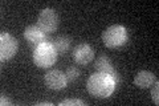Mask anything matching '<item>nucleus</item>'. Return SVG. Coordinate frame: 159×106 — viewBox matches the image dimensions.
Returning a JSON list of instances; mask_svg holds the SVG:
<instances>
[{
  "instance_id": "7ed1b4c3",
  "label": "nucleus",
  "mask_w": 159,
  "mask_h": 106,
  "mask_svg": "<svg viewBox=\"0 0 159 106\" xmlns=\"http://www.w3.org/2000/svg\"><path fill=\"white\" fill-rule=\"evenodd\" d=\"M102 41L105 44V47L116 49L121 48L122 45H125L127 41V31L123 25H111V27L106 28L102 33Z\"/></svg>"
},
{
  "instance_id": "20e7f679",
  "label": "nucleus",
  "mask_w": 159,
  "mask_h": 106,
  "mask_svg": "<svg viewBox=\"0 0 159 106\" xmlns=\"http://www.w3.org/2000/svg\"><path fill=\"white\" fill-rule=\"evenodd\" d=\"M37 25L45 35L54 32L58 27V15L52 8H44L39 13Z\"/></svg>"
},
{
  "instance_id": "2eb2a0df",
  "label": "nucleus",
  "mask_w": 159,
  "mask_h": 106,
  "mask_svg": "<svg viewBox=\"0 0 159 106\" xmlns=\"http://www.w3.org/2000/svg\"><path fill=\"white\" fill-rule=\"evenodd\" d=\"M0 105L4 106V105H12L11 102V99H8L6 95H2V98H0Z\"/></svg>"
},
{
  "instance_id": "9b49d317",
  "label": "nucleus",
  "mask_w": 159,
  "mask_h": 106,
  "mask_svg": "<svg viewBox=\"0 0 159 106\" xmlns=\"http://www.w3.org/2000/svg\"><path fill=\"white\" fill-rule=\"evenodd\" d=\"M49 43L54 47V49L57 50V53L62 54L69 49L72 40H70V37H68V36H58V37H54L53 40H51Z\"/></svg>"
},
{
  "instance_id": "dca6fc26",
  "label": "nucleus",
  "mask_w": 159,
  "mask_h": 106,
  "mask_svg": "<svg viewBox=\"0 0 159 106\" xmlns=\"http://www.w3.org/2000/svg\"><path fill=\"white\" fill-rule=\"evenodd\" d=\"M37 105H44V106H52L53 104H52V102H40V104H37Z\"/></svg>"
},
{
  "instance_id": "1a4fd4ad",
  "label": "nucleus",
  "mask_w": 159,
  "mask_h": 106,
  "mask_svg": "<svg viewBox=\"0 0 159 106\" xmlns=\"http://www.w3.org/2000/svg\"><path fill=\"white\" fill-rule=\"evenodd\" d=\"M94 68H96L97 72H103V73L110 74L111 77L116 80V82H119V76L117 73V70L113 68L110 58L107 56H99L96 60V62H94Z\"/></svg>"
},
{
  "instance_id": "39448f33",
  "label": "nucleus",
  "mask_w": 159,
  "mask_h": 106,
  "mask_svg": "<svg viewBox=\"0 0 159 106\" xmlns=\"http://www.w3.org/2000/svg\"><path fill=\"white\" fill-rule=\"evenodd\" d=\"M17 49H19L17 40L12 35L7 32H2V35H0V60L3 62L11 60L17 53Z\"/></svg>"
},
{
  "instance_id": "f257e3e1",
  "label": "nucleus",
  "mask_w": 159,
  "mask_h": 106,
  "mask_svg": "<svg viewBox=\"0 0 159 106\" xmlns=\"http://www.w3.org/2000/svg\"><path fill=\"white\" fill-rule=\"evenodd\" d=\"M116 80L110 74L103 72H96L88 78L86 89L94 98H107L116 90Z\"/></svg>"
},
{
  "instance_id": "4468645a",
  "label": "nucleus",
  "mask_w": 159,
  "mask_h": 106,
  "mask_svg": "<svg viewBox=\"0 0 159 106\" xmlns=\"http://www.w3.org/2000/svg\"><path fill=\"white\" fill-rule=\"evenodd\" d=\"M66 105H81L85 106V101L82 99H64L62 102H60V106H66Z\"/></svg>"
},
{
  "instance_id": "423d86ee",
  "label": "nucleus",
  "mask_w": 159,
  "mask_h": 106,
  "mask_svg": "<svg viewBox=\"0 0 159 106\" xmlns=\"http://www.w3.org/2000/svg\"><path fill=\"white\" fill-rule=\"evenodd\" d=\"M24 37H25L27 43L29 44V47L32 49L37 48L43 43L48 41L47 35L39 28V25H28L25 28V31H24Z\"/></svg>"
},
{
  "instance_id": "f03ea898",
  "label": "nucleus",
  "mask_w": 159,
  "mask_h": 106,
  "mask_svg": "<svg viewBox=\"0 0 159 106\" xmlns=\"http://www.w3.org/2000/svg\"><path fill=\"white\" fill-rule=\"evenodd\" d=\"M57 50L51 43H43L33 49V61L39 68H51L56 64Z\"/></svg>"
},
{
  "instance_id": "0eeeda50",
  "label": "nucleus",
  "mask_w": 159,
  "mask_h": 106,
  "mask_svg": "<svg viewBox=\"0 0 159 106\" xmlns=\"http://www.w3.org/2000/svg\"><path fill=\"white\" fill-rule=\"evenodd\" d=\"M73 58L80 65H88L93 61L94 50L89 44H85V43L78 44L73 49Z\"/></svg>"
},
{
  "instance_id": "ddd939ff",
  "label": "nucleus",
  "mask_w": 159,
  "mask_h": 106,
  "mask_svg": "<svg viewBox=\"0 0 159 106\" xmlns=\"http://www.w3.org/2000/svg\"><path fill=\"white\" fill-rule=\"evenodd\" d=\"M152 85H154V88L151 89V97H152L154 104L159 105V82H158V80Z\"/></svg>"
},
{
  "instance_id": "9d476101",
  "label": "nucleus",
  "mask_w": 159,
  "mask_h": 106,
  "mask_svg": "<svg viewBox=\"0 0 159 106\" xmlns=\"http://www.w3.org/2000/svg\"><path fill=\"white\" fill-rule=\"evenodd\" d=\"M157 76L150 70H141L138 72L137 76L134 77V85L138 86L139 89H146L152 86V84L157 81Z\"/></svg>"
},
{
  "instance_id": "6e6552de",
  "label": "nucleus",
  "mask_w": 159,
  "mask_h": 106,
  "mask_svg": "<svg viewBox=\"0 0 159 106\" xmlns=\"http://www.w3.org/2000/svg\"><path fill=\"white\" fill-rule=\"evenodd\" d=\"M66 84H68L66 74L58 69L49 70L45 74V85L52 90H61L66 86Z\"/></svg>"
},
{
  "instance_id": "f8f14e48",
  "label": "nucleus",
  "mask_w": 159,
  "mask_h": 106,
  "mask_svg": "<svg viewBox=\"0 0 159 106\" xmlns=\"http://www.w3.org/2000/svg\"><path fill=\"white\" fill-rule=\"evenodd\" d=\"M66 80L69 82H73V81H76L77 78H80V76H81V72H80V69L77 67H69L66 69Z\"/></svg>"
}]
</instances>
